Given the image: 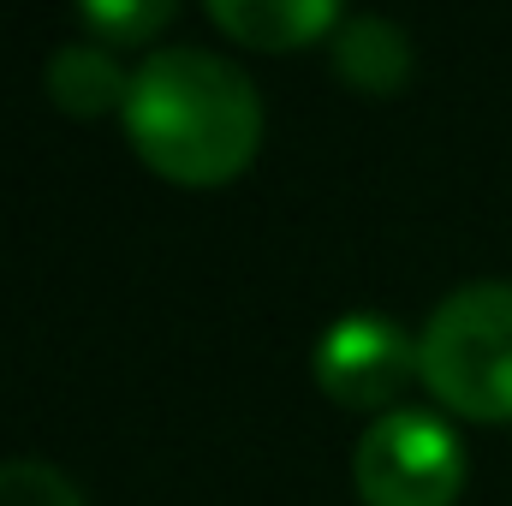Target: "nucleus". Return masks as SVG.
<instances>
[{
  "label": "nucleus",
  "instance_id": "nucleus-1",
  "mask_svg": "<svg viewBox=\"0 0 512 506\" xmlns=\"http://www.w3.org/2000/svg\"><path fill=\"white\" fill-rule=\"evenodd\" d=\"M126 137L149 173L185 191L239 179L262 149L256 84L209 48H155L137 60L126 96Z\"/></svg>",
  "mask_w": 512,
  "mask_h": 506
},
{
  "label": "nucleus",
  "instance_id": "nucleus-2",
  "mask_svg": "<svg viewBox=\"0 0 512 506\" xmlns=\"http://www.w3.org/2000/svg\"><path fill=\"white\" fill-rule=\"evenodd\" d=\"M417 381L471 423H512V280L447 292L417 328Z\"/></svg>",
  "mask_w": 512,
  "mask_h": 506
},
{
  "label": "nucleus",
  "instance_id": "nucleus-3",
  "mask_svg": "<svg viewBox=\"0 0 512 506\" xmlns=\"http://www.w3.org/2000/svg\"><path fill=\"white\" fill-rule=\"evenodd\" d=\"M465 441L447 417L393 405L352 447V483L364 506H453L465 489Z\"/></svg>",
  "mask_w": 512,
  "mask_h": 506
},
{
  "label": "nucleus",
  "instance_id": "nucleus-4",
  "mask_svg": "<svg viewBox=\"0 0 512 506\" xmlns=\"http://www.w3.org/2000/svg\"><path fill=\"white\" fill-rule=\"evenodd\" d=\"M310 376L334 405L387 417L405 381H417V334H405L393 316H376V310L334 316L310 352Z\"/></svg>",
  "mask_w": 512,
  "mask_h": 506
},
{
  "label": "nucleus",
  "instance_id": "nucleus-5",
  "mask_svg": "<svg viewBox=\"0 0 512 506\" xmlns=\"http://www.w3.org/2000/svg\"><path fill=\"white\" fill-rule=\"evenodd\" d=\"M209 18L262 54H292V48H310L322 36H334L346 24V12L334 0H209Z\"/></svg>",
  "mask_w": 512,
  "mask_h": 506
},
{
  "label": "nucleus",
  "instance_id": "nucleus-6",
  "mask_svg": "<svg viewBox=\"0 0 512 506\" xmlns=\"http://www.w3.org/2000/svg\"><path fill=\"white\" fill-rule=\"evenodd\" d=\"M48 96L60 114L72 120H102V114H126V96H131V72L120 66L114 48L102 42H66L48 54Z\"/></svg>",
  "mask_w": 512,
  "mask_h": 506
},
{
  "label": "nucleus",
  "instance_id": "nucleus-7",
  "mask_svg": "<svg viewBox=\"0 0 512 506\" xmlns=\"http://www.w3.org/2000/svg\"><path fill=\"white\" fill-rule=\"evenodd\" d=\"M328 54H334L340 84H352L364 96H393L411 78V36L393 18H376V12H352L328 36Z\"/></svg>",
  "mask_w": 512,
  "mask_h": 506
},
{
  "label": "nucleus",
  "instance_id": "nucleus-8",
  "mask_svg": "<svg viewBox=\"0 0 512 506\" xmlns=\"http://www.w3.org/2000/svg\"><path fill=\"white\" fill-rule=\"evenodd\" d=\"M173 12H179L173 0H90V6H78V24L102 48H137L161 24H173Z\"/></svg>",
  "mask_w": 512,
  "mask_h": 506
},
{
  "label": "nucleus",
  "instance_id": "nucleus-9",
  "mask_svg": "<svg viewBox=\"0 0 512 506\" xmlns=\"http://www.w3.org/2000/svg\"><path fill=\"white\" fill-rule=\"evenodd\" d=\"M0 506H84V495L48 459H0Z\"/></svg>",
  "mask_w": 512,
  "mask_h": 506
}]
</instances>
